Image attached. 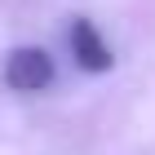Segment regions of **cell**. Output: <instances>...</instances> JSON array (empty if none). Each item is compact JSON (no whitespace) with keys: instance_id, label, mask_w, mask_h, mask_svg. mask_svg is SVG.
<instances>
[{"instance_id":"6da1fadb","label":"cell","mask_w":155,"mask_h":155,"mask_svg":"<svg viewBox=\"0 0 155 155\" xmlns=\"http://www.w3.org/2000/svg\"><path fill=\"white\" fill-rule=\"evenodd\" d=\"M5 80H9V89H18V93H36V89H45V84L53 80V62H49V53L36 49V45L13 49L9 62H5Z\"/></svg>"},{"instance_id":"7a4b0ae2","label":"cell","mask_w":155,"mask_h":155,"mask_svg":"<svg viewBox=\"0 0 155 155\" xmlns=\"http://www.w3.org/2000/svg\"><path fill=\"white\" fill-rule=\"evenodd\" d=\"M71 53H75V62H80L84 71H93V75H102V71L115 67L107 40L97 36V27L89 22V18H75V22H71Z\"/></svg>"}]
</instances>
